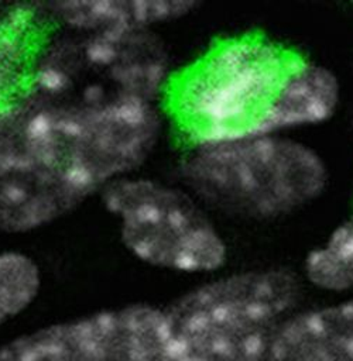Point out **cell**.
<instances>
[{
  "label": "cell",
  "instance_id": "6da1fadb",
  "mask_svg": "<svg viewBox=\"0 0 353 361\" xmlns=\"http://www.w3.org/2000/svg\"><path fill=\"white\" fill-rule=\"evenodd\" d=\"M161 134V111L134 94L44 102L0 120V230H41L134 175Z\"/></svg>",
  "mask_w": 353,
  "mask_h": 361
},
{
  "label": "cell",
  "instance_id": "7a4b0ae2",
  "mask_svg": "<svg viewBox=\"0 0 353 361\" xmlns=\"http://www.w3.org/2000/svg\"><path fill=\"white\" fill-rule=\"evenodd\" d=\"M339 78L260 30L213 39L168 73L160 111L193 148L322 124L340 104Z\"/></svg>",
  "mask_w": 353,
  "mask_h": 361
},
{
  "label": "cell",
  "instance_id": "3957f363",
  "mask_svg": "<svg viewBox=\"0 0 353 361\" xmlns=\"http://www.w3.org/2000/svg\"><path fill=\"white\" fill-rule=\"evenodd\" d=\"M301 292L284 268L209 278L161 306L154 361H270Z\"/></svg>",
  "mask_w": 353,
  "mask_h": 361
},
{
  "label": "cell",
  "instance_id": "277c9868",
  "mask_svg": "<svg viewBox=\"0 0 353 361\" xmlns=\"http://www.w3.org/2000/svg\"><path fill=\"white\" fill-rule=\"evenodd\" d=\"M182 176L205 203L251 220L289 216L315 202L329 183L319 152L281 134L193 148Z\"/></svg>",
  "mask_w": 353,
  "mask_h": 361
},
{
  "label": "cell",
  "instance_id": "5b68a950",
  "mask_svg": "<svg viewBox=\"0 0 353 361\" xmlns=\"http://www.w3.org/2000/svg\"><path fill=\"white\" fill-rule=\"evenodd\" d=\"M100 199L121 245L138 262L179 275H212L226 265L225 237L188 192L130 175L107 185Z\"/></svg>",
  "mask_w": 353,
  "mask_h": 361
},
{
  "label": "cell",
  "instance_id": "8992f818",
  "mask_svg": "<svg viewBox=\"0 0 353 361\" xmlns=\"http://www.w3.org/2000/svg\"><path fill=\"white\" fill-rule=\"evenodd\" d=\"M161 306L128 303L38 324L0 341V361H151Z\"/></svg>",
  "mask_w": 353,
  "mask_h": 361
},
{
  "label": "cell",
  "instance_id": "52a82bcc",
  "mask_svg": "<svg viewBox=\"0 0 353 361\" xmlns=\"http://www.w3.org/2000/svg\"><path fill=\"white\" fill-rule=\"evenodd\" d=\"M49 35L51 24L31 7L0 16V120L37 93Z\"/></svg>",
  "mask_w": 353,
  "mask_h": 361
},
{
  "label": "cell",
  "instance_id": "ba28073f",
  "mask_svg": "<svg viewBox=\"0 0 353 361\" xmlns=\"http://www.w3.org/2000/svg\"><path fill=\"white\" fill-rule=\"evenodd\" d=\"M270 361H353V298L294 312L274 338Z\"/></svg>",
  "mask_w": 353,
  "mask_h": 361
},
{
  "label": "cell",
  "instance_id": "9c48e42d",
  "mask_svg": "<svg viewBox=\"0 0 353 361\" xmlns=\"http://www.w3.org/2000/svg\"><path fill=\"white\" fill-rule=\"evenodd\" d=\"M196 6L195 1H62L54 10L69 27L96 34L143 31L181 18Z\"/></svg>",
  "mask_w": 353,
  "mask_h": 361
},
{
  "label": "cell",
  "instance_id": "30bf717a",
  "mask_svg": "<svg viewBox=\"0 0 353 361\" xmlns=\"http://www.w3.org/2000/svg\"><path fill=\"white\" fill-rule=\"evenodd\" d=\"M304 276L325 292L353 289V214L306 254Z\"/></svg>",
  "mask_w": 353,
  "mask_h": 361
},
{
  "label": "cell",
  "instance_id": "8fae6325",
  "mask_svg": "<svg viewBox=\"0 0 353 361\" xmlns=\"http://www.w3.org/2000/svg\"><path fill=\"white\" fill-rule=\"evenodd\" d=\"M42 286L44 274L32 255L18 250L0 251V330L30 312Z\"/></svg>",
  "mask_w": 353,
  "mask_h": 361
}]
</instances>
